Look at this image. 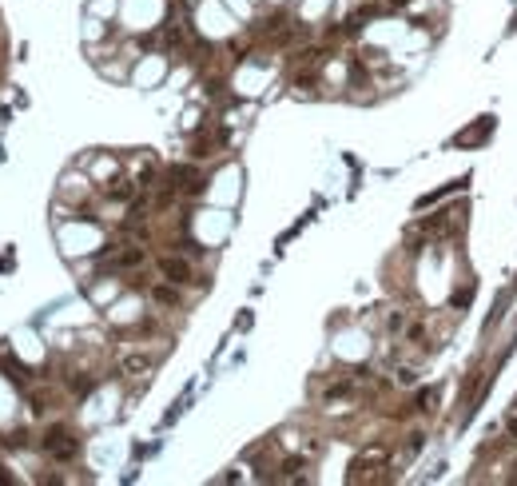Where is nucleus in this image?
I'll use <instances>...</instances> for the list:
<instances>
[{"instance_id":"nucleus-6","label":"nucleus","mask_w":517,"mask_h":486,"mask_svg":"<svg viewBox=\"0 0 517 486\" xmlns=\"http://www.w3.org/2000/svg\"><path fill=\"white\" fill-rule=\"evenodd\" d=\"M156 303H175V291L172 287H156Z\"/></svg>"},{"instance_id":"nucleus-8","label":"nucleus","mask_w":517,"mask_h":486,"mask_svg":"<svg viewBox=\"0 0 517 486\" xmlns=\"http://www.w3.org/2000/svg\"><path fill=\"white\" fill-rule=\"evenodd\" d=\"M434 399H438V395H434V391H422V395H418V403H422V411H434Z\"/></svg>"},{"instance_id":"nucleus-4","label":"nucleus","mask_w":517,"mask_h":486,"mask_svg":"<svg viewBox=\"0 0 517 486\" xmlns=\"http://www.w3.org/2000/svg\"><path fill=\"white\" fill-rule=\"evenodd\" d=\"M151 363H156L151 355H139V351H136V355H123L120 371H123V374H148V371H151Z\"/></svg>"},{"instance_id":"nucleus-7","label":"nucleus","mask_w":517,"mask_h":486,"mask_svg":"<svg viewBox=\"0 0 517 486\" xmlns=\"http://www.w3.org/2000/svg\"><path fill=\"white\" fill-rule=\"evenodd\" d=\"M132 196V184H116L111 187V200H127Z\"/></svg>"},{"instance_id":"nucleus-2","label":"nucleus","mask_w":517,"mask_h":486,"mask_svg":"<svg viewBox=\"0 0 517 486\" xmlns=\"http://www.w3.org/2000/svg\"><path fill=\"white\" fill-rule=\"evenodd\" d=\"M160 275L167 283H187L191 279V263L179 259V255H167V259H160Z\"/></svg>"},{"instance_id":"nucleus-5","label":"nucleus","mask_w":517,"mask_h":486,"mask_svg":"<svg viewBox=\"0 0 517 486\" xmlns=\"http://www.w3.org/2000/svg\"><path fill=\"white\" fill-rule=\"evenodd\" d=\"M406 327H410V315L406 311H394V315H390V331H406Z\"/></svg>"},{"instance_id":"nucleus-1","label":"nucleus","mask_w":517,"mask_h":486,"mask_svg":"<svg viewBox=\"0 0 517 486\" xmlns=\"http://www.w3.org/2000/svg\"><path fill=\"white\" fill-rule=\"evenodd\" d=\"M44 450H48L52 459L68 462V459H76V438L68 435V431H52V435L44 438Z\"/></svg>"},{"instance_id":"nucleus-3","label":"nucleus","mask_w":517,"mask_h":486,"mask_svg":"<svg viewBox=\"0 0 517 486\" xmlns=\"http://www.w3.org/2000/svg\"><path fill=\"white\" fill-rule=\"evenodd\" d=\"M148 259L144 255V248H123V251H116L108 259V267H116V271H127V267H139V263Z\"/></svg>"}]
</instances>
